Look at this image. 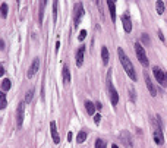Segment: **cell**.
<instances>
[{
    "label": "cell",
    "mask_w": 167,
    "mask_h": 148,
    "mask_svg": "<svg viewBox=\"0 0 167 148\" xmlns=\"http://www.w3.org/2000/svg\"><path fill=\"white\" fill-rule=\"evenodd\" d=\"M6 104H7L6 94H5V93H0V109H2V110H5V109H6Z\"/></svg>",
    "instance_id": "cell-21"
},
{
    "label": "cell",
    "mask_w": 167,
    "mask_h": 148,
    "mask_svg": "<svg viewBox=\"0 0 167 148\" xmlns=\"http://www.w3.org/2000/svg\"><path fill=\"white\" fill-rule=\"evenodd\" d=\"M10 86H12L10 79H7V78H3V79H2V91H3V93H7V91L10 90Z\"/></svg>",
    "instance_id": "cell-18"
},
{
    "label": "cell",
    "mask_w": 167,
    "mask_h": 148,
    "mask_svg": "<svg viewBox=\"0 0 167 148\" xmlns=\"http://www.w3.org/2000/svg\"><path fill=\"white\" fill-rule=\"evenodd\" d=\"M50 134H51V138H53V142L57 145L60 144V135L57 132V126H56V122H50Z\"/></svg>",
    "instance_id": "cell-11"
},
{
    "label": "cell",
    "mask_w": 167,
    "mask_h": 148,
    "mask_svg": "<svg viewBox=\"0 0 167 148\" xmlns=\"http://www.w3.org/2000/svg\"><path fill=\"white\" fill-rule=\"evenodd\" d=\"M96 107H97V109H98V110H101L103 104H101V103H100V101H97V103H96Z\"/></svg>",
    "instance_id": "cell-31"
},
{
    "label": "cell",
    "mask_w": 167,
    "mask_h": 148,
    "mask_svg": "<svg viewBox=\"0 0 167 148\" xmlns=\"http://www.w3.org/2000/svg\"><path fill=\"white\" fill-rule=\"evenodd\" d=\"M0 46H2V47H0V49H2V50H5V41H3V40H2V41H0Z\"/></svg>",
    "instance_id": "cell-33"
},
{
    "label": "cell",
    "mask_w": 167,
    "mask_h": 148,
    "mask_svg": "<svg viewBox=\"0 0 167 148\" xmlns=\"http://www.w3.org/2000/svg\"><path fill=\"white\" fill-rule=\"evenodd\" d=\"M0 7H2V18H6L7 16V5L6 3H2Z\"/></svg>",
    "instance_id": "cell-25"
},
{
    "label": "cell",
    "mask_w": 167,
    "mask_h": 148,
    "mask_svg": "<svg viewBox=\"0 0 167 148\" xmlns=\"http://www.w3.org/2000/svg\"><path fill=\"white\" fill-rule=\"evenodd\" d=\"M155 9H157V12H158V15H161V13L164 12V3H163L161 0H158V2L155 3Z\"/></svg>",
    "instance_id": "cell-23"
},
{
    "label": "cell",
    "mask_w": 167,
    "mask_h": 148,
    "mask_svg": "<svg viewBox=\"0 0 167 148\" xmlns=\"http://www.w3.org/2000/svg\"><path fill=\"white\" fill-rule=\"evenodd\" d=\"M107 90H108V97H110L112 104L116 106L117 103H119V94H117V91H116L114 85L112 84V72H108L107 74Z\"/></svg>",
    "instance_id": "cell-2"
},
{
    "label": "cell",
    "mask_w": 167,
    "mask_h": 148,
    "mask_svg": "<svg viewBox=\"0 0 167 148\" xmlns=\"http://www.w3.org/2000/svg\"><path fill=\"white\" fill-rule=\"evenodd\" d=\"M63 82H65V84H71V72H69V68H67V66H63Z\"/></svg>",
    "instance_id": "cell-19"
},
{
    "label": "cell",
    "mask_w": 167,
    "mask_h": 148,
    "mask_svg": "<svg viewBox=\"0 0 167 148\" xmlns=\"http://www.w3.org/2000/svg\"><path fill=\"white\" fill-rule=\"evenodd\" d=\"M84 15H85V9H84V5L79 2V3H76L75 7H73V22H75V26L79 25V22H81V19H82Z\"/></svg>",
    "instance_id": "cell-5"
},
{
    "label": "cell",
    "mask_w": 167,
    "mask_h": 148,
    "mask_svg": "<svg viewBox=\"0 0 167 148\" xmlns=\"http://www.w3.org/2000/svg\"><path fill=\"white\" fill-rule=\"evenodd\" d=\"M144 81H145V85H147V88H148L149 94H151L153 97H155V95H157V90H155L154 84L151 82V78L147 75V72H144Z\"/></svg>",
    "instance_id": "cell-10"
},
{
    "label": "cell",
    "mask_w": 167,
    "mask_h": 148,
    "mask_svg": "<svg viewBox=\"0 0 167 148\" xmlns=\"http://www.w3.org/2000/svg\"><path fill=\"white\" fill-rule=\"evenodd\" d=\"M72 138H73V134H72V132H69V134H67V141L71 142V141H72Z\"/></svg>",
    "instance_id": "cell-32"
},
{
    "label": "cell",
    "mask_w": 167,
    "mask_h": 148,
    "mask_svg": "<svg viewBox=\"0 0 167 148\" xmlns=\"http://www.w3.org/2000/svg\"><path fill=\"white\" fill-rule=\"evenodd\" d=\"M153 74H154L157 82H158L163 88H166L167 86V74L166 72H164L163 69H160L158 66H154V68H153Z\"/></svg>",
    "instance_id": "cell-4"
},
{
    "label": "cell",
    "mask_w": 167,
    "mask_h": 148,
    "mask_svg": "<svg viewBox=\"0 0 167 148\" xmlns=\"http://www.w3.org/2000/svg\"><path fill=\"white\" fill-rule=\"evenodd\" d=\"M0 74H2V75L5 74V66H3V65H2V68H0Z\"/></svg>",
    "instance_id": "cell-34"
},
{
    "label": "cell",
    "mask_w": 167,
    "mask_h": 148,
    "mask_svg": "<svg viewBox=\"0 0 167 148\" xmlns=\"http://www.w3.org/2000/svg\"><path fill=\"white\" fill-rule=\"evenodd\" d=\"M87 136H88V132H87V130H79L76 135V142L78 144H84L85 139H87Z\"/></svg>",
    "instance_id": "cell-17"
},
{
    "label": "cell",
    "mask_w": 167,
    "mask_h": 148,
    "mask_svg": "<svg viewBox=\"0 0 167 148\" xmlns=\"http://www.w3.org/2000/svg\"><path fill=\"white\" fill-rule=\"evenodd\" d=\"M25 101H22V103H19L18 104V109H16V123H18V126H22V123H24V117H25Z\"/></svg>",
    "instance_id": "cell-6"
},
{
    "label": "cell",
    "mask_w": 167,
    "mask_h": 148,
    "mask_svg": "<svg viewBox=\"0 0 167 148\" xmlns=\"http://www.w3.org/2000/svg\"><path fill=\"white\" fill-rule=\"evenodd\" d=\"M129 98H131V101H136V91H135L133 85L129 86Z\"/></svg>",
    "instance_id": "cell-22"
},
{
    "label": "cell",
    "mask_w": 167,
    "mask_h": 148,
    "mask_svg": "<svg viewBox=\"0 0 167 148\" xmlns=\"http://www.w3.org/2000/svg\"><path fill=\"white\" fill-rule=\"evenodd\" d=\"M46 5H47L46 2H43L41 5H40V16H38L40 22H43V16H44V12H43V10H44V6H46Z\"/></svg>",
    "instance_id": "cell-26"
},
{
    "label": "cell",
    "mask_w": 167,
    "mask_h": 148,
    "mask_svg": "<svg viewBox=\"0 0 167 148\" xmlns=\"http://www.w3.org/2000/svg\"><path fill=\"white\" fill-rule=\"evenodd\" d=\"M122 24H123V28H125L126 32L132 31V21H131V15L128 12H125L122 15Z\"/></svg>",
    "instance_id": "cell-9"
},
{
    "label": "cell",
    "mask_w": 167,
    "mask_h": 148,
    "mask_svg": "<svg viewBox=\"0 0 167 148\" xmlns=\"http://www.w3.org/2000/svg\"><path fill=\"white\" fill-rule=\"evenodd\" d=\"M56 15H57V2L53 3V21L56 22Z\"/></svg>",
    "instance_id": "cell-28"
},
{
    "label": "cell",
    "mask_w": 167,
    "mask_h": 148,
    "mask_svg": "<svg viewBox=\"0 0 167 148\" xmlns=\"http://www.w3.org/2000/svg\"><path fill=\"white\" fill-rule=\"evenodd\" d=\"M141 41H142L144 44H149V37H148V34H142V37H141Z\"/></svg>",
    "instance_id": "cell-29"
},
{
    "label": "cell",
    "mask_w": 167,
    "mask_h": 148,
    "mask_svg": "<svg viewBox=\"0 0 167 148\" xmlns=\"http://www.w3.org/2000/svg\"><path fill=\"white\" fill-rule=\"evenodd\" d=\"M120 136H122V139H123V142H125L126 147L131 148L132 147V136L129 135V132H126V130H125V132H122V135H120Z\"/></svg>",
    "instance_id": "cell-14"
},
{
    "label": "cell",
    "mask_w": 167,
    "mask_h": 148,
    "mask_svg": "<svg viewBox=\"0 0 167 148\" xmlns=\"http://www.w3.org/2000/svg\"><path fill=\"white\" fill-rule=\"evenodd\" d=\"M112 148H119V147H117L116 144H113V145H112Z\"/></svg>",
    "instance_id": "cell-35"
},
{
    "label": "cell",
    "mask_w": 167,
    "mask_h": 148,
    "mask_svg": "<svg viewBox=\"0 0 167 148\" xmlns=\"http://www.w3.org/2000/svg\"><path fill=\"white\" fill-rule=\"evenodd\" d=\"M32 97H34V90L31 88L30 91H26V94H25V103H31Z\"/></svg>",
    "instance_id": "cell-24"
},
{
    "label": "cell",
    "mask_w": 167,
    "mask_h": 148,
    "mask_svg": "<svg viewBox=\"0 0 167 148\" xmlns=\"http://www.w3.org/2000/svg\"><path fill=\"white\" fill-rule=\"evenodd\" d=\"M106 147H107V141L103 139V138H98L96 141V145H94V148H106Z\"/></svg>",
    "instance_id": "cell-20"
},
{
    "label": "cell",
    "mask_w": 167,
    "mask_h": 148,
    "mask_svg": "<svg viewBox=\"0 0 167 148\" xmlns=\"http://www.w3.org/2000/svg\"><path fill=\"white\" fill-rule=\"evenodd\" d=\"M84 54H85V46H81V47L76 50V66H82Z\"/></svg>",
    "instance_id": "cell-12"
},
{
    "label": "cell",
    "mask_w": 167,
    "mask_h": 148,
    "mask_svg": "<svg viewBox=\"0 0 167 148\" xmlns=\"http://www.w3.org/2000/svg\"><path fill=\"white\" fill-rule=\"evenodd\" d=\"M96 103H92V101H85V110L88 114H94L96 113Z\"/></svg>",
    "instance_id": "cell-15"
},
{
    "label": "cell",
    "mask_w": 167,
    "mask_h": 148,
    "mask_svg": "<svg viewBox=\"0 0 167 148\" xmlns=\"http://www.w3.org/2000/svg\"><path fill=\"white\" fill-rule=\"evenodd\" d=\"M153 136H154V142L157 145H163L164 144V135H163V130H161L160 126H155L154 128Z\"/></svg>",
    "instance_id": "cell-7"
},
{
    "label": "cell",
    "mask_w": 167,
    "mask_h": 148,
    "mask_svg": "<svg viewBox=\"0 0 167 148\" xmlns=\"http://www.w3.org/2000/svg\"><path fill=\"white\" fill-rule=\"evenodd\" d=\"M100 120H101V114H100V113H98V114H94V123L98 125Z\"/></svg>",
    "instance_id": "cell-30"
},
{
    "label": "cell",
    "mask_w": 167,
    "mask_h": 148,
    "mask_svg": "<svg viewBox=\"0 0 167 148\" xmlns=\"http://www.w3.org/2000/svg\"><path fill=\"white\" fill-rule=\"evenodd\" d=\"M117 56H119V60H120V63H122V66H123V70L128 74V76H129L132 81H136V72H135V69L132 66L131 60L128 59V56L125 54V51H123L122 47L117 49Z\"/></svg>",
    "instance_id": "cell-1"
},
{
    "label": "cell",
    "mask_w": 167,
    "mask_h": 148,
    "mask_svg": "<svg viewBox=\"0 0 167 148\" xmlns=\"http://www.w3.org/2000/svg\"><path fill=\"white\" fill-rule=\"evenodd\" d=\"M108 50L106 46H103L101 47V60H103V65H108Z\"/></svg>",
    "instance_id": "cell-16"
},
{
    "label": "cell",
    "mask_w": 167,
    "mask_h": 148,
    "mask_svg": "<svg viewBox=\"0 0 167 148\" xmlns=\"http://www.w3.org/2000/svg\"><path fill=\"white\" fill-rule=\"evenodd\" d=\"M85 37H87V31H85V30H81V32H79V35H78V38H79V41H84V40H85Z\"/></svg>",
    "instance_id": "cell-27"
},
{
    "label": "cell",
    "mask_w": 167,
    "mask_h": 148,
    "mask_svg": "<svg viewBox=\"0 0 167 148\" xmlns=\"http://www.w3.org/2000/svg\"><path fill=\"white\" fill-rule=\"evenodd\" d=\"M38 69H40V59L35 57V59L32 60V63L30 65V69H28V72H26V76H28V78H32V76L38 72Z\"/></svg>",
    "instance_id": "cell-8"
},
{
    "label": "cell",
    "mask_w": 167,
    "mask_h": 148,
    "mask_svg": "<svg viewBox=\"0 0 167 148\" xmlns=\"http://www.w3.org/2000/svg\"><path fill=\"white\" fill-rule=\"evenodd\" d=\"M135 53H136V57L139 63L142 66H148L149 62H148V57H147V53H145V49L142 47L141 43H135Z\"/></svg>",
    "instance_id": "cell-3"
},
{
    "label": "cell",
    "mask_w": 167,
    "mask_h": 148,
    "mask_svg": "<svg viewBox=\"0 0 167 148\" xmlns=\"http://www.w3.org/2000/svg\"><path fill=\"white\" fill-rule=\"evenodd\" d=\"M107 6H108V10H110V18H112V22L116 21V3L113 0H107Z\"/></svg>",
    "instance_id": "cell-13"
}]
</instances>
